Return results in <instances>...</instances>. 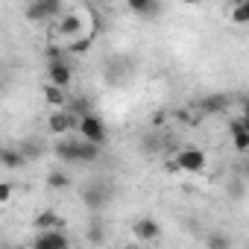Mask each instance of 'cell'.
Here are the masks:
<instances>
[{
  "label": "cell",
  "instance_id": "cell-17",
  "mask_svg": "<svg viewBox=\"0 0 249 249\" xmlns=\"http://www.w3.org/2000/svg\"><path fill=\"white\" fill-rule=\"evenodd\" d=\"M76 156H79V161H97V159H100V147H97V144H88V141H82V138H76Z\"/></svg>",
  "mask_w": 249,
  "mask_h": 249
},
{
  "label": "cell",
  "instance_id": "cell-21",
  "mask_svg": "<svg viewBox=\"0 0 249 249\" xmlns=\"http://www.w3.org/2000/svg\"><path fill=\"white\" fill-rule=\"evenodd\" d=\"M205 243H208V249H231V240H229L223 231H211V234L205 237Z\"/></svg>",
  "mask_w": 249,
  "mask_h": 249
},
{
  "label": "cell",
  "instance_id": "cell-22",
  "mask_svg": "<svg viewBox=\"0 0 249 249\" xmlns=\"http://www.w3.org/2000/svg\"><path fill=\"white\" fill-rule=\"evenodd\" d=\"M231 21H234V24H246V21H249V3H246V0L231 6Z\"/></svg>",
  "mask_w": 249,
  "mask_h": 249
},
{
  "label": "cell",
  "instance_id": "cell-6",
  "mask_svg": "<svg viewBox=\"0 0 249 249\" xmlns=\"http://www.w3.org/2000/svg\"><path fill=\"white\" fill-rule=\"evenodd\" d=\"M33 249H71L65 231H38L33 240Z\"/></svg>",
  "mask_w": 249,
  "mask_h": 249
},
{
  "label": "cell",
  "instance_id": "cell-1",
  "mask_svg": "<svg viewBox=\"0 0 249 249\" xmlns=\"http://www.w3.org/2000/svg\"><path fill=\"white\" fill-rule=\"evenodd\" d=\"M208 164V156L199 150V147H182L176 156H173V167L182 170V173H202Z\"/></svg>",
  "mask_w": 249,
  "mask_h": 249
},
{
  "label": "cell",
  "instance_id": "cell-19",
  "mask_svg": "<svg viewBox=\"0 0 249 249\" xmlns=\"http://www.w3.org/2000/svg\"><path fill=\"white\" fill-rule=\"evenodd\" d=\"M129 9H132V12H138V15L153 18V15H159V12H161V3H153V0H132Z\"/></svg>",
  "mask_w": 249,
  "mask_h": 249
},
{
  "label": "cell",
  "instance_id": "cell-4",
  "mask_svg": "<svg viewBox=\"0 0 249 249\" xmlns=\"http://www.w3.org/2000/svg\"><path fill=\"white\" fill-rule=\"evenodd\" d=\"M47 129H50L53 135H59V138H68V135L76 129V117L68 114L65 108H56V111L47 117Z\"/></svg>",
  "mask_w": 249,
  "mask_h": 249
},
{
  "label": "cell",
  "instance_id": "cell-26",
  "mask_svg": "<svg viewBox=\"0 0 249 249\" xmlns=\"http://www.w3.org/2000/svg\"><path fill=\"white\" fill-rule=\"evenodd\" d=\"M126 249H144V246H126Z\"/></svg>",
  "mask_w": 249,
  "mask_h": 249
},
{
  "label": "cell",
  "instance_id": "cell-18",
  "mask_svg": "<svg viewBox=\"0 0 249 249\" xmlns=\"http://www.w3.org/2000/svg\"><path fill=\"white\" fill-rule=\"evenodd\" d=\"M47 188L50 191H68L71 188V176L65 170H50L47 173Z\"/></svg>",
  "mask_w": 249,
  "mask_h": 249
},
{
  "label": "cell",
  "instance_id": "cell-8",
  "mask_svg": "<svg viewBox=\"0 0 249 249\" xmlns=\"http://www.w3.org/2000/svg\"><path fill=\"white\" fill-rule=\"evenodd\" d=\"M56 30H59V36H65V38L82 36V15H79V12H62Z\"/></svg>",
  "mask_w": 249,
  "mask_h": 249
},
{
  "label": "cell",
  "instance_id": "cell-13",
  "mask_svg": "<svg viewBox=\"0 0 249 249\" xmlns=\"http://www.w3.org/2000/svg\"><path fill=\"white\" fill-rule=\"evenodd\" d=\"M0 164L9 170H21V167H27V159L18 147H0Z\"/></svg>",
  "mask_w": 249,
  "mask_h": 249
},
{
  "label": "cell",
  "instance_id": "cell-12",
  "mask_svg": "<svg viewBox=\"0 0 249 249\" xmlns=\"http://www.w3.org/2000/svg\"><path fill=\"white\" fill-rule=\"evenodd\" d=\"M36 229H38V231H65V220H62L53 208H47V211H41V214L36 217Z\"/></svg>",
  "mask_w": 249,
  "mask_h": 249
},
{
  "label": "cell",
  "instance_id": "cell-25",
  "mask_svg": "<svg viewBox=\"0 0 249 249\" xmlns=\"http://www.w3.org/2000/svg\"><path fill=\"white\" fill-rule=\"evenodd\" d=\"M173 114H176V117H179V120H182V123H191V120H194V117H191V111H188V108H176V111H173Z\"/></svg>",
  "mask_w": 249,
  "mask_h": 249
},
{
  "label": "cell",
  "instance_id": "cell-9",
  "mask_svg": "<svg viewBox=\"0 0 249 249\" xmlns=\"http://www.w3.org/2000/svg\"><path fill=\"white\" fill-rule=\"evenodd\" d=\"M132 234L138 237V240H159V234H161V226L153 220V217H141V220H135L132 223Z\"/></svg>",
  "mask_w": 249,
  "mask_h": 249
},
{
  "label": "cell",
  "instance_id": "cell-7",
  "mask_svg": "<svg viewBox=\"0 0 249 249\" xmlns=\"http://www.w3.org/2000/svg\"><path fill=\"white\" fill-rule=\"evenodd\" d=\"M229 132H231L234 150H237V153H246V150H249V123H246L243 117H231V120H229Z\"/></svg>",
  "mask_w": 249,
  "mask_h": 249
},
{
  "label": "cell",
  "instance_id": "cell-15",
  "mask_svg": "<svg viewBox=\"0 0 249 249\" xmlns=\"http://www.w3.org/2000/svg\"><path fill=\"white\" fill-rule=\"evenodd\" d=\"M91 44H94V36H76V38H71V44L65 47V53L68 56H82V53L91 50Z\"/></svg>",
  "mask_w": 249,
  "mask_h": 249
},
{
  "label": "cell",
  "instance_id": "cell-16",
  "mask_svg": "<svg viewBox=\"0 0 249 249\" xmlns=\"http://www.w3.org/2000/svg\"><path fill=\"white\" fill-rule=\"evenodd\" d=\"M44 100L53 106V108H65L68 106V91L56 88V85H44Z\"/></svg>",
  "mask_w": 249,
  "mask_h": 249
},
{
  "label": "cell",
  "instance_id": "cell-20",
  "mask_svg": "<svg viewBox=\"0 0 249 249\" xmlns=\"http://www.w3.org/2000/svg\"><path fill=\"white\" fill-rule=\"evenodd\" d=\"M103 237H106V223L100 217H91V223H88V240L91 243H103Z\"/></svg>",
  "mask_w": 249,
  "mask_h": 249
},
{
  "label": "cell",
  "instance_id": "cell-10",
  "mask_svg": "<svg viewBox=\"0 0 249 249\" xmlns=\"http://www.w3.org/2000/svg\"><path fill=\"white\" fill-rule=\"evenodd\" d=\"M199 114H223L229 108V97L226 94H205L199 103H196Z\"/></svg>",
  "mask_w": 249,
  "mask_h": 249
},
{
  "label": "cell",
  "instance_id": "cell-3",
  "mask_svg": "<svg viewBox=\"0 0 249 249\" xmlns=\"http://www.w3.org/2000/svg\"><path fill=\"white\" fill-rule=\"evenodd\" d=\"M62 15V3H56V0H36V3L27 6V18L30 21H53Z\"/></svg>",
  "mask_w": 249,
  "mask_h": 249
},
{
  "label": "cell",
  "instance_id": "cell-14",
  "mask_svg": "<svg viewBox=\"0 0 249 249\" xmlns=\"http://www.w3.org/2000/svg\"><path fill=\"white\" fill-rule=\"evenodd\" d=\"M56 156H59L65 164H76V161H79V156H76V141H73V138H62V141L56 144Z\"/></svg>",
  "mask_w": 249,
  "mask_h": 249
},
{
  "label": "cell",
  "instance_id": "cell-23",
  "mask_svg": "<svg viewBox=\"0 0 249 249\" xmlns=\"http://www.w3.org/2000/svg\"><path fill=\"white\" fill-rule=\"evenodd\" d=\"M15 196V185L12 182H0V205H6Z\"/></svg>",
  "mask_w": 249,
  "mask_h": 249
},
{
  "label": "cell",
  "instance_id": "cell-24",
  "mask_svg": "<svg viewBox=\"0 0 249 249\" xmlns=\"http://www.w3.org/2000/svg\"><path fill=\"white\" fill-rule=\"evenodd\" d=\"M167 120V111H153V126H164Z\"/></svg>",
  "mask_w": 249,
  "mask_h": 249
},
{
  "label": "cell",
  "instance_id": "cell-2",
  "mask_svg": "<svg viewBox=\"0 0 249 249\" xmlns=\"http://www.w3.org/2000/svg\"><path fill=\"white\" fill-rule=\"evenodd\" d=\"M76 129H79V138H82V141L97 144V147L106 144V123H103L94 111H91V114H82V117L76 120Z\"/></svg>",
  "mask_w": 249,
  "mask_h": 249
},
{
  "label": "cell",
  "instance_id": "cell-11",
  "mask_svg": "<svg viewBox=\"0 0 249 249\" xmlns=\"http://www.w3.org/2000/svg\"><path fill=\"white\" fill-rule=\"evenodd\" d=\"M82 202H85V208H88V211H100V208L108 202V194H106V188L91 185V188H85V191H82Z\"/></svg>",
  "mask_w": 249,
  "mask_h": 249
},
{
  "label": "cell",
  "instance_id": "cell-5",
  "mask_svg": "<svg viewBox=\"0 0 249 249\" xmlns=\"http://www.w3.org/2000/svg\"><path fill=\"white\" fill-rule=\"evenodd\" d=\"M47 79H50L47 85H56V88L68 91L71 82H73V68L68 62H53V65H47Z\"/></svg>",
  "mask_w": 249,
  "mask_h": 249
}]
</instances>
